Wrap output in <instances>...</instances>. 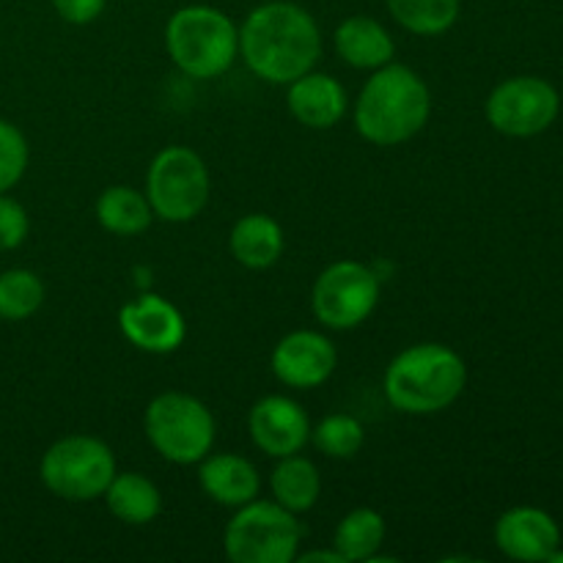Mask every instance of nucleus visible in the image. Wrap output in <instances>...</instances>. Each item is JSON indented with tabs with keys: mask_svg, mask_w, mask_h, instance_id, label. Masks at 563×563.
I'll return each mask as SVG.
<instances>
[{
	"mask_svg": "<svg viewBox=\"0 0 563 563\" xmlns=\"http://www.w3.org/2000/svg\"><path fill=\"white\" fill-rule=\"evenodd\" d=\"M240 58L258 80L289 86L322 58V33L308 9L291 0H267L240 27Z\"/></svg>",
	"mask_w": 563,
	"mask_h": 563,
	"instance_id": "f257e3e1",
	"label": "nucleus"
},
{
	"mask_svg": "<svg viewBox=\"0 0 563 563\" xmlns=\"http://www.w3.org/2000/svg\"><path fill=\"white\" fill-rule=\"evenodd\" d=\"M432 115V91L416 69L385 64L363 82L352 108L355 130L374 146H401L412 141Z\"/></svg>",
	"mask_w": 563,
	"mask_h": 563,
	"instance_id": "f03ea898",
	"label": "nucleus"
},
{
	"mask_svg": "<svg viewBox=\"0 0 563 563\" xmlns=\"http://www.w3.org/2000/svg\"><path fill=\"white\" fill-rule=\"evenodd\" d=\"M467 385L462 355L438 341L407 346L388 363L383 390L405 416H434L454 405Z\"/></svg>",
	"mask_w": 563,
	"mask_h": 563,
	"instance_id": "7ed1b4c3",
	"label": "nucleus"
},
{
	"mask_svg": "<svg viewBox=\"0 0 563 563\" xmlns=\"http://www.w3.org/2000/svg\"><path fill=\"white\" fill-rule=\"evenodd\" d=\"M165 49L187 77L214 80L225 75L240 55V27L214 5H181L165 25Z\"/></svg>",
	"mask_w": 563,
	"mask_h": 563,
	"instance_id": "20e7f679",
	"label": "nucleus"
},
{
	"mask_svg": "<svg viewBox=\"0 0 563 563\" xmlns=\"http://www.w3.org/2000/svg\"><path fill=\"white\" fill-rule=\"evenodd\" d=\"M143 429L152 449L174 465H198L203 456L212 454L218 434L212 410L181 390L154 396L143 416Z\"/></svg>",
	"mask_w": 563,
	"mask_h": 563,
	"instance_id": "39448f33",
	"label": "nucleus"
},
{
	"mask_svg": "<svg viewBox=\"0 0 563 563\" xmlns=\"http://www.w3.org/2000/svg\"><path fill=\"white\" fill-rule=\"evenodd\" d=\"M115 456L104 440L91 434H66L44 451L38 478L44 487L69 504L102 498L115 476Z\"/></svg>",
	"mask_w": 563,
	"mask_h": 563,
	"instance_id": "423d86ee",
	"label": "nucleus"
},
{
	"mask_svg": "<svg viewBox=\"0 0 563 563\" xmlns=\"http://www.w3.org/2000/svg\"><path fill=\"white\" fill-rule=\"evenodd\" d=\"M302 526L275 500H251L234 509L223 531L225 559L234 563H291L300 555Z\"/></svg>",
	"mask_w": 563,
	"mask_h": 563,
	"instance_id": "0eeeda50",
	"label": "nucleus"
},
{
	"mask_svg": "<svg viewBox=\"0 0 563 563\" xmlns=\"http://www.w3.org/2000/svg\"><path fill=\"white\" fill-rule=\"evenodd\" d=\"M212 176L201 154L190 146H165L154 154L146 170V198L154 218L165 223H187L209 203Z\"/></svg>",
	"mask_w": 563,
	"mask_h": 563,
	"instance_id": "6e6552de",
	"label": "nucleus"
},
{
	"mask_svg": "<svg viewBox=\"0 0 563 563\" xmlns=\"http://www.w3.org/2000/svg\"><path fill=\"white\" fill-rule=\"evenodd\" d=\"M379 291V275L368 264L344 258L317 275L311 311L328 330H355L374 313Z\"/></svg>",
	"mask_w": 563,
	"mask_h": 563,
	"instance_id": "1a4fd4ad",
	"label": "nucleus"
},
{
	"mask_svg": "<svg viewBox=\"0 0 563 563\" xmlns=\"http://www.w3.org/2000/svg\"><path fill=\"white\" fill-rule=\"evenodd\" d=\"M561 97L553 82L533 75L509 77L487 97L484 113L489 126L506 137H533L555 124Z\"/></svg>",
	"mask_w": 563,
	"mask_h": 563,
	"instance_id": "9d476101",
	"label": "nucleus"
},
{
	"mask_svg": "<svg viewBox=\"0 0 563 563\" xmlns=\"http://www.w3.org/2000/svg\"><path fill=\"white\" fill-rule=\"evenodd\" d=\"M339 366L333 341L319 330H295L275 344L269 368L275 379L289 388L311 390L328 383Z\"/></svg>",
	"mask_w": 563,
	"mask_h": 563,
	"instance_id": "9b49d317",
	"label": "nucleus"
},
{
	"mask_svg": "<svg viewBox=\"0 0 563 563\" xmlns=\"http://www.w3.org/2000/svg\"><path fill=\"white\" fill-rule=\"evenodd\" d=\"M247 432H251L253 445L273 460L300 454L311 443L308 412L295 399L280 394L264 396L251 407Z\"/></svg>",
	"mask_w": 563,
	"mask_h": 563,
	"instance_id": "f8f14e48",
	"label": "nucleus"
},
{
	"mask_svg": "<svg viewBox=\"0 0 563 563\" xmlns=\"http://www.w3.org/2000/svg\"><path fill=\"white\" fill-rule=\"evenodd\" d=\"M119 328L135 350L148 352V355L176 352L187 335V324L179 308L152 291L121 308Z\"/></svg>",
	"mask_w": 563,
	"mask_h": 563,
	"instance_id": "ddd939ff",
	"label": "nucleus"
},
{
	"mask_svg": "<svg viewBox=\"0 0 563 563\" xmlns=\"http://www.w3.org/2000/svg\"><path fill=\"white\" fill-rule=\"evenodd\" d=\"M495 544L511 561H548L561 548V528L544 509L515 506L495 522Z\"/></svg>",
	"mask_w": 563,
	"mask_h": 563,
	"instance_id": "4468645a",
	"label": "nucleus"
},
{
	"mask_svg": "<svg viewBox=\"0 0 563 563\" xmlns=\"http://www.w3.org/2000/svg\"><path fill=\"white\" fill-rule=\"evenodd\" d=\"M286 91V104L295 121L308 130H333L346 115L350 99L341 80L324 71H306L302 77L291 80Z\"/></svg>",
	"mask_w": 563,
	"mask_h": 563,
	"instance_id": "2eb2a0df",
	"label": "nucleus"
},
{
	"mask_svg": "<svg viewBox=\"0 0 563 563\" xmlns=\"http://www.w3.org/2000/svg\"><path fill=\"white\" fill-rule=\"evenodd\" d=\"M198 484L203 495L225 509H240L262 493L256 465L240 454H207L198 462Z\"/></svg>",
	"mask_w": 563,
	"mask_h": 563,
	"instance_id": "dca6fc26",
	"label": "nucleus"
},
{
	"mask_svg": "<svg viewBox=\"0 0 563 563\" xmlns=\"http://www.w3.org/2000/svg\"><path fill=\"white\" fill-rule=\"evenodd\" d=\"M333 47L346 66L368 71L390 64L396 55V42L388 33V27L366 14L346 16V20L335 27Z\"/></svg>",
	"mask_w": 563,
	"mask_h": 563,
	"instance_id": "f3484780",
	"label": "nucleus"
},
{
	"mask_svg": "<svg viewBox=\"0 0 563 563\" xmlns=\"http://www.w3.org/2000/svg\"><path fill=\"white\" fill-rule=\"evenodd\" d=\"M229 251L242 267L269 269L284 256V229L269 214L251 212L236 220L231 229Z\"/></svg>",
	"mask_w": 563,
	"mask_h": 563,
	"instance_id": "a211bd4d",
	"label": "nucleus"
},
{
	"mask_svg": "<svg viewBox=\"0 0 563 563\" xmlns=\"http://www.w3.org/2000/svg\"><path fill=\"white\" fill-rule=\"evenodd\" d=\"M102 498L110 515L124 526H148L163 511V495L157 484L135 471L115 473Z\"/></svg>",
	"mask_w": 563,
	"mask_h": 563,
	"instance_id": "6ab92c4d",
	"label": "nucleus"
},
{
	"mask_svg": "<svg viewBox=\"0 0 563 563\" xmlns=\"http://www.w3.org/2000/svg\"><path fill=\"white\" fill-rule=\"evenodd\" d=\"M273 500L289 509L291 515H306L322 498V473L311 460L300 454L280 456L269 473Z\"/></svg>",
	"mask_w": 563,
	"mask_h": 563,
	"instance_id": "aec40b11",
	"label": "nucleus"
},
{
	"mask_svg": "<svg viewBox=\"0 0 563 563\" xmlns=\"http://www.w3.org/2000/svg\"><path fill=\"white\" fill-rule=\"evenodd\" d=\"M93 214H97V223L115 236L143 234L154 220L146 192L130 185H113L99 192Z\"/></svg>",
	"mask_w": 563,
	"mask_h": 563,
	"instance_id": "412c9836",
	"label": "nucleus"
},
{
	"mask_svg": "<svg viewBox=\"0 0 563 563\" xmlns=\"http://www.w3.org/2000/svg\"><path fill=\"white\" fill-rule=\"evenodd\" d=\"M388 537V522L377 509H355L341 517L333 533V548L344 555L346 563L372 561L383 550Z\"/></svg>",
	"mask_w": 563,
	"mask_h": 563,
	"instance_id": "4be33fe9",
	"label": "nucleus"
},
{
	"mask_svg": "<svg viewBox=\"0 0 563 563\" xmlns=\"http://www.w3.org/2000/svg\"><path fill=\"white\" fill-rule=\"evenodd\" d=\"M390 16L416 36H440L460 20L462 0H385Z\"/></svg>",
	"mask_w": 563,
	"mask_h": 563,
	"instance_id": "5701e85b",
	"label": "nucleus"
},
{
	"mask_svg": "<svg viewBox=\"0 0 563 563\" xmlns=\"http://www.w3.org/2000/svg\"><path fill=\"white\" fill-rule=\"evenodd\" d=\"M44 302V284L33 269H5L0 273V319L22 322L31 319Z\"/></svg>",
	"mask_w": 563,
	"mask_h": 563,
	"instance_id": "b1692460",
	"label": "nucleus"
},
{
	"mask_svg": "<svg viewBox=\"0 0 563 563\" xmlns=\"http://www.w3.org/2000/svg\"><path fill=\"white\" fill-rule=\"evenodd\" d=\"M311 443L330 460H352L366 445V429L350 412H333L311 427Z\"/></svg>",
	"mask_w": 563,
	"mask_h": 563,
	"instance_id": "393cba45",
	"label": "nucleus"
},
{
	"mask_svg": "<svg viewBox=\"0 0 563 563\" xmlns=\"http://www.w3.org/2000/svg\"><path fill=\"white\" fill-rule=\"evenodd\" d=\"M27 159H31V148L20 126L0 119V192H9L11 187L20 185L27 170Z\"/></svg>",
	"mask_w": 563,
	"mask_h": 563,
	"instance_id": "a878e982",
	"label": "nucleus"
},
{
	"mask_svg": "<svg viewBox=\"0 0 563 563\" xmlns=\"http://www.w3.org/2000/svg\"><path fill=\"white\" fill-rule=\"evenodd\" d=\"M31 220L25 207L9 192H0V251H16L27 240Z\"/></svg>",
	"mask_w": 563,
	"mask_h": 563,
	"instance_id": "bb28decb",
	"label": "nucleus"
},
{
	"mask_svg": "<svg viewBox=\"0 0 563 563\" xmlns=\"http://www.w3.org/2000/svg\"><path fill=\"white\" fill-rule=\"evenodd\" d=\"M108 0H53L55 14L69 25H88L104 11Z\"/></svg>",
	"mask_w": 563,
	"mask_h": 563,
	"instance_id": "cd10ccee",
	"label": "nucleus"
},
{
	"mask_svg": "<svg viewBox=\"0 0 563 563\" xmlns=\"http://www.w3.org/2000/svg\"><path fill=\"white\" fill-rule=\"evenodd\" d=\"M302 563H311V561H330V563H346L344 555L339 553V550H311V553H302L297 555Z\"/></svg>",
	"mask_w": 563,
	"mask_h": 563,
	"instance_id": "c85d7f7f",
	"label": "nucleus"
}]
</instances>
